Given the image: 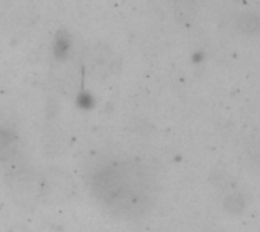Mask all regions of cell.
Segmentation results:
<instances>
[{
	"mask_svg": "<svg viewBox=\"0 0 260 232\" xmlns=\"http://www.w3.org/2000/svg\"><path fill=\"white\" fill-rule=\"evenodd\" d=\"M244 20H245V26H242V29H244V30L254 32V30L257 29V17H254V15L248 14V15H245V17H244Z\"/></svg>",
	"mask_w": 260,
	"mask_h": 232,
	"instance_id": "2",
	"label": "cell"
},
{
	"mask_svg": "<svg viewBox=\"0 0 260 232\" xmlns=\"http://www.w3.org/2000/svg\"><path fill=\"white\" fill-rule=\"evenodd\" d=\"M88 67L98 74H107V71L113 67V55L105 47H96L88 55Z\"/></svg>",
	"mask_w": 260,
	"mask_h": 232,
	"instance_id": "1",
	"label": "cell"
}]
</instances>
